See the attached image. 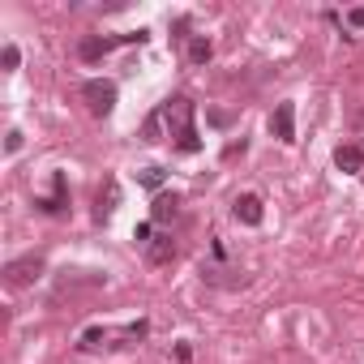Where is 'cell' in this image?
I'll use <instances>...</instances> for the list:
<instances>
[{"instance_id": "obj_7", "label": "cell", "mask_w": 364, "mask_h": 364, "mask_svg": "<svg viewBox=\"0 0 364 364\" xmlns=\"http://www.w3.org/2000/svg\"><path fill=\"white\" fill-rule=\"evenodd\" d=\"M176 210H180L176 193H159V198H154V223H167V219H176Z\"/></svg>"}, {"instance_id": "obj_15", "label": "cell", "mask_w": 364, "mask_h": 364, "mask_svg": "<svg viewBox=\"0 0 364 364\" xmlns=\"http://www.w3.org/2000/svg\"><path fill=\"white\" fill-rule=\"evenodd\" d=\"M159 133H163V112H154L146 120V141H159Z\"/></svg>"}, {"instance_id": "obj_3", "label": "cell", "mask_w": 364, "mask_h": 364, "mask_svg": "<svg viewBox=\"0 0 364 364\" xmlns=\"http://www.w3.org/2000/svg\"><path fill=\"white\" fill-rule=\"evenodd\" d=\"M39 274H43V257H35V253L5 266V283H9V287H31Z\"/></svg>"}, {"instance_id": "obj_16", "label": "cell", "mask_w": 364, "mask_h": 364, "mask_svg": "<svg viewBox=\"0 0 364 364\" xmlns=\"http://www.w3.org/2000/svg\"><path fill=\"white\" fill-rule=\"evenodd\" d=\"M99 338H103V330H99V326H90V330L82 334V347H99Z\"/></svg>"}, {"instance_id": "obj_10", "label": "cell", "mask_w": 364, "mask_h": 364, "mask_svg": "<svg viewBox=\"0 0 364 364\" xmlns=\"http://www.w3.org/2000/svg\"><path fill=\"white\" fill-rule=\"evenodd\" d=\"M52 185H56V193H52L48 202H39V206L48 210V215H56V210H65V176H56V180H52Z\"/></svg>"}, {"instance_id": "obj_2", "label": "cell", "mask_w": 364, "mask_h": 364, "mask_svg": "<svg viewBox=\"0 0 364 364\" xmlns=\"http://www.w3.org/2000/svg\"><path fill=\"white\" fill-rule=\"evenodd\" d=\"M82 99L90 103V112H95V116H107V112L116 107V82H103V77H90V82L82 86Z\"/></svg>"}, {"instance_id": "obj_14", "label": "cell", "mask_w": 364, "mask_h": 364, "mask_svg": "<svg viewBox=\"0 0 364 364\" xmlns=\"http://www.w3.org/2000/svg\"><path fill=\"white\" fill-rule=\"evenodd\" d=\"M0 65H5V69H18V65H22V52H18L14 43H5V52H0Z\"/></svg>"}, {"instance_id": "obj_11", "label": "cell", "mask_w": 364, "mask_h": 364, "mask_svg": "<svg viewBox=\"0 0 364 364\" xmlns=\"http://www.w3.org/2000/svg\"><path fill=\"white\" fill-rule=\"evenodd\" d=\"M210 56H215V48H210V39H193V43H189V60H193V65H206Z\"/></svg>"}, {"instance_id": "obj_1", "label": "cell", "mask_w": 364, "mask_h": 364, "mask_svg": "<svg viewBox=\"0 0 364 364\" xmlns=\"http://www.w3.org/2000/svg\"><path fill=\"white\" fill-rule=\"evenodd\" d=\"M159 112H163V124L171 129L176 141L185 137V133H193V103H189V99H171V103H163Z\"/></svg>"}, {"instance_id": "obj_8", "label": "cell", "mask_w": 364, "mask_h": 364, "mask_svg": "<svg viewBox=\"0 0 364 364\" xmlns=\"http://www.w3.org/2000/svg\"><path fill=\"white\" fill-rule=\"evenodd\" d=\"M116 43H120V39H86V43H82V60H99V56H107Z\"/></svg>"}, {"instance_id": "obj_4", "label": "cell", "mask_w": 364, "mask_h": 364, "mask_svg": "<svg viewBox=\"0 0 364 364\" xmlns=\"http://www.w3.org/2000/svg\"><path fill=\"white\" fill-rule=\"evenodd\" d=\"M270 129H274V137H279V141H296V107H291V103H279V107H274Z\"/></svg>"}, {"instance_id": "obj_13", "label": "cell", "mask_w": 364, "mask_h": 364, "mask_svg": "<svg viewBox=\"0 0 364 364\" xmlns=\"http://www.w3.org/2000/svg\"><path fill=\"white\" fill-rule=\"evenodd\" d=\"M167 257H171V236H159L150 245V262H167Z\"/></svg>"}, {"instance_id": "obj_5", "label": "cell", "mask_w": 364, "mask_h": 364, "mask_svg": "<svg viewBox=\"0 0 364 364\" xmlns=\"http://www.w3.org/2000/svg\"><path fill=\"white\" fill-rule=\"evenodd\" d=\"M232 210H236V219H240V223H249V228H257V223H262V202H257L253 193L236 198V206H232Z\"/></svg>"}, {"instance_id": "obj_19", "label": "cell", "mask_w": 364, "mask_h": 364, "mask_svg": "<svg viewBox=\"0 0 364 364\" xmlns=\"http://www.w3.org/2000/svg\"><path fill=\"white\" fill-rule=\"evenodd\" d=\"M347 22H351V26H364V9H351V14H347Z\"/></svg>"}, {"instance_id": "obj_18", "label": "cell", "mask_w": 364, "mask_h": 364, "mask_svg": "<svg viewBox=\"0 0 364 364\" xmlns=\"http://www.w3.org/2000/svg\"><path fill=\"white\" fill-rule=\"evenodd\" d=\"M133 240L146 245V240H150V223H137V228H133Z\"/></svg>"}, {"instance_id": "obj_17", "label": "cell", "mask_w": 364, "mask_h": 364, "mask_svg": "<svg viewBox=\"0 0 364 364\" xmlns=\"http://www.w3.org/2000/svg\"><path fill=\"white\" fill-rule=\"evenodd\" d=\"M5 150H9V154H18V150H22V133H18V129L9 133V141H5Z\"/></svg>"}, {"instance_id": "obj_9", "label": "cell", "mask_w": 364, "mask_h": 364, "mask_svg": "<svg viewBox=\"0 0 364 364\" xmlns=\"http://www.w3.org/2000/svg\"><path fill=\"white\" fill-rule=\"evenodd\" d=\"M116 202H120V185H116V180H107V189L99 193V219H107L116 210Z\"/></svg>"}, {"instance_id": "obj_6", "label": "cell", "mask_w": 364, "mask_h": 364, "mask_svg": "<svg viewBox=\"0 0 364 364\" xmlns=\"http://www.w3.org/2000/svg\"><path fill=\"white\" fill-rule=\"evenodd\" d=\"M334 167L338 171H360L364 167V150L360 146H338L334 150Z\"/></svg>"}, {"instance_id": "obj_12", "label": "cell", "mask_w": 364, "mask_h": 364, "mask_svg": "<svg viewBox=\"0 0 364 364\" xmlns=\"http://www.w3.org/2000/svg\"><path fill=\"white\" fill-rule=\"evenodd\" d=\"M137 180H141L146 189H163V167H141V171H137Z\"/></svg>"}]
</instances>
